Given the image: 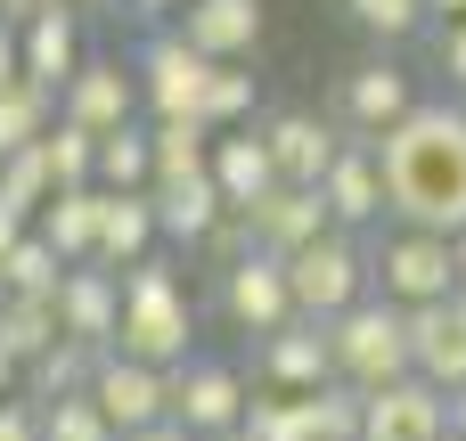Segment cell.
Listing matches in <instances>:
<instances>
[{
  "label": "cell",
  "instance_id": "obj_1",
  "mask_svg": "<svg viewBox=\"0 0 466 441\" xmlns=\"http://www.w3.org/2000/svg\"><path fill=\"white\" fill-rule=\"evenodd\" d=\"M377 164H385L393 221L451 229V237L466 229V106L418 98V106L377 139Z\"/></svg>",
  "mask_w": 466,
  "mask_h": 441
},
{
  "label": "cell",
  "instance_id": "obj_2",
  "mask_svg": "<svg viewBox=\"0 0 466 441\" xmlns=\"http://www.w3.org/2000/svg\"><path fill=\"white\" fill-rule=\"evenodd\" d=\"M115 352L156 360V368L188 360V286H180V270L164 254L123 270V336H115Z\"/></svg>",
  "mask_w": 466,
  "mask_h": 441
},
{
  "label": "cell",
  "instance_id": "obj_3",
  "mask_svg": "<svg viewBox=\"0 0 466 441\" xmlns=\"http://www.w3.org/2000/svg\"><path fill=\"white\" fill-rule=\"evenodd\" d=\"M328 344H336V376L360 385V393H377V385H393V376L418 368V352H410V303H393V295H360L352 311H336Z\"/></svg>",
  "mask_w": 466,
  "mask_h": 441
},
{
  "label": "cell",
  "instance_id": "obj_4",
  "mask_svg": "<svg viewBox=\"0 0 466 441\" xmlns=\"http://www.w3.org/2000/svg\"><path fill=\"white\" fill-rule=\"evenodd\" d=\"M287 278H295V303H303V319H336V311H352V303L369 295L377 262H369V254H360V237L336 221V229H319L303 254H287Z\"/></svg>",
  "mask_w": 466,
  "mask_h": 441
},
{
  "label": "cell",
  "instance_id": "obj_5",
  "mask_svg": "<svg viewBox=\"0 0 466 441\" xmlns=\"http://www.w3.org/2000/svg\"><path fill=\"white\" fill-rule=\"evenodd\" d=\"M221 319H229L238 336H279L287 319H303L295 278H287V254H270V246L238 254V262L221 270Z\"/></svg>",
  "mask_w": 466,
  "mask_h": 441
},
{
  "label": "cell",
  "instance_id": "obj_6",
  "mask_svg": "<svg viewBox=\"0 0 466 441\" xmlns=\"http://www.w3.org/2000/svg\"><path fill=\"white\" fill-rule=\"evenodd\" d=\"M377 278H385L393 303H442V295H459L451 229H418V221H401V237H385V254H377Z\"/></svg>",
  "mask_w": 466,
  "mask_h": 441
},
{
  "label": "cell",
  "instance_id": "obj_7",
  "mask_svg": "<svg viewBox=\"0 0 466 441\" xmlns=\"http://www.w3.org/2000/svg\"><path fill=\"white\" fill-rule=\"evenodd\" d=\"M213 65H221V57H205L180 25L147 33V49H139V90H147V115H197V106H205Z\"/></svg>",
  "mask_w": 466,
  "mask_h": 441
},
{
  "label": "cell",
  "instance_id": "obj_8",
  "mask_svg": "<svg viewBox=\"0 0 466 441\" xmlns=\"http://www.w3.org/2000/svg\"><path fill=\"white\" fill-rule=\"evenodd\" d=\"M246 409H254V393L229 360H180L172 368V417L188 434H229V426H246Z\"/></svg>",
  "mask_w": 466,
  "mask_h": 441
},
{
  "label": "cell",
  "instance_id": "obj_9",
  "mask_svg": "<svg viewBox=\"0 0 466 441\" xmlns=\"http://www.w3.org/2000/svg\"><path fill=\"white\" fill-rule=\"evenodd\" d=\"M360 441H451V393L426 385L418 368L393 376V385H377V393H369V426H360Z\"/></svg>",
  "mask_w": 466,
  "mask_h": 441
},
{
  "label": "cell",
  "instance_id": "obj_10",
  "mask_svg": "<svg viewBox=\"0 0 466 441\" xmlns=\"http://www.w3.org/2000/svg\"><path fill=\"white\" fill-rule=\"evenodd\" d=\"M90 393H98V409L115 417V434H139V426L172 417V368L131 360V352H106L98 376H90Z\"/></svg>",
  "mask_w": 466,
  "mask_h": 441
},
{
  "label": "cell",
  "instance_id": "obj_11",
  "mask_svg": "<svg viewBox=\"0 0 466 441\" xmlns=\"http://www.w3.org/2000/svg\"><path fill=\"white\" fill-rule=\"evenodd\" d=\"M246 221H254V246L303 254L319 229H336V205H328V188H311V180H279V188H262V196L246 205Z\"/></svg>",
  "mask_w": 466,
  "mask_h": 441
},
{
  "label": "cell",
  "instance_id": "obj_12",
  "mask_svg": "<svg viewBox=\"0 0 466 441\" xmlns=\"http://www.w3.org/2000/svg\"><path fill=\"white\" fill-rule=\"evenodd\" d=\"M57 319H66V336L115 352V336H123V270H106V262H66V278H57Z\"/></svg>",
  "mask_w": 466,
  "mask_h": 441
},
{
  "label": "cell",
  "instance_id": "obj_13",
  "mask_svg": "<svg viewBox=\"0 0 466 441\" xmlns=\"http://www.w3.org/2000/svg\"><path fill=\"white\" fill-rule=\"evenodd\" d=\"M131 106H147V90H139V65L123 74L115 57H82V65H74V82L57 90V115L90 123L98 139H106V131H123V123H131Z\"/></svg>",
  "mask_w": 466,
  "mask_h": 441
},
{
  "label": "cell",
  "instance_id": "obj_14",
  "mask_svg": "<svg viewBox=\"0 0 466 441\" xmlns=\"http://www.w3.org/2000/svg\"><path fill=\"white\" fill-rule=\"evenodd\" d=\"M262 376L279 393H311L336 376V344H328V319H287L279 336H262Z\"/></svg>",
  "mask_w": 466,
  "mask_h": 441
},
{
  "label": "cell",
  "instance_id": "obj_15",
  "mask_svg": "<svg viewBox=\"0 0 466 441\" xmlns=\"http://www.w3.org/2000/svg\"><path fill=\"white\" fill-rule=\"evenodd\" d=\"M262 139H270V155H279V180H328V164L344 155V131L336 123H319V115H303V106H287V115H270L262 123Z\"/></svg>",
  "mask_w": 466,
  "mask_h": 441
},
{
  "label": "cell",
  "instance_id": "obj_16",
  "mask_svg": "<svg viewBox=\"0 0 466 441\" xmlns=\"http://www.w3.org/2000/svg\"><path fill=\"white\" fill-rule=\"evenodd\" d=\"M328 205H336V221L344 229H360V221H377V213H393V196H385V164H377V139H344V155L328 164Z\"/></svg>",
  "mask_w": 466,
  "mask_h": 441
},
{
  "label": "cell",
  "instance_id": "obj_17",
  "mask_svg": "<svg viewBox=\"0 0 466 441\" xmlns=\"http://www.w3.org/2000/svg\"><path fill=\"white\" fill-rule=\"evenodd\" d=\"M156 237H164L156 188H106V221H98V254H90V262L131 270V262H147V254H156Z\"/></svg>",
  "mask_w": 466,
  "mask_h": 441
},
{
  "label": "cell",
  "instance_id": "obj_18",
  "mask_svg": "<svg viewBox=\"0 0 466 441\" xmlns=\"http://www.w3.org/2000/svg\"><path fill=\"white\" fill-rule=\"evenodd\" d=\"M410 352H418L426 385H442V393L466 385V319L451 311V295L442 303H410Z\"/></svg>",
  "mask_w": 466,
  "mask_h": 441
},
{
  "label": "cell",
  "instance_id": "obj_19",
  "mask_svg": "<svg viewBox=\"0 0 466 441\" xmlns=\"http://www.w3.org/2000/svg\"><path fill=\"white\" fill-rule=\"evenodd\" d=\"M418 98H410V74L401 65H360V74H344V131H360V139H385L401 115H410Z\"/></svg>",
  "mask_w": 466,
  "mask_h": 441
},
{
  "label": "cell",
  "instance_id": "obj_20",
  "mask_svg": "<svg viewBox=\"0 0 466 441\" xmlns=\"http://www.w3.org/2000/svg\"><path fill=\"white\" fill-rule=\"evenodd\" d=\"M213 180H221V196L246 213L262 188H279V155H270V139H262L254 123H238V131H213Z\"/></svg>",
  "mask_w": 466,
  "mask_h": 441
},
{
  "label": "cell",
  "instance_id": "obj_21",
  "mask_svg": "<svg viewBox=\"0 0 466 441\" xmlns=\"http://www.w3.org/2000/svg\"><path fill=\"white\" fill-rule=\"evenodd\" d=\"M156 213H164V237H172V246H205V229L229 213V196H221V180H213V164H205V172L156 180Z\"/></svg>",
  "mask_w": 466,
  "mask_h": 441
},
{
  "label": "cell",
  "instance_id": "obj_22",
  "mask_svg": "<svg viewBox=\"0 0 466 441\" xmlns=\"http://www.w3.org/2000/svg\"><path fill=\"white\" fill-rule=\"evenodd\" d=\"M98 221H106V188L98 180H82V188H57L41 213H33V229L66 254V262H90L98 254Z\"/></svg>",
  "mask_w": 466,
  "mask_h": 441
},
{
  "label": "cell",
  "instance_id": "obj_23",
  "mask_svg": "<svg viewBox=\"0 0 466 441\" xmlns=\"http://www.w3.org/2000/svg\"><path fill=\"white\" fill-rule=\"evenodd\" d=\"M180 33H188L205 57H254V41H262V0H188V8H180Z\"/></svg>",
  "mask_w": 466,
  "mask_h": 441
},
{
  "label": "cell",
  "instance_id": "obj_24",
  "mask_svg": "<svg viewBox=\"0 0 466 441\" xmlns=\"http://www.w3.org/2000/svg\"><path fill=\"white\" fill-rule=\"evenodd\" d=\"M74 65H82V41H74V0H66V8H49V16L25 25V74L49 82V90H66Z\"/></svg>",
  "mask_w": 466,
  "mask_h": 441
},
{
  "label": "cell",
  "instance_id": "obj_25",
  "mask_svg": "<svg viewBox=\"0 0 466 441\" xmlns=\"http://www.w3.org/2000/svg\"><path fill=\"white\" fill-rule=\"evenodd\" d=\"M66 336V319H57V295H16V286H0V344L33 368L49 344Z\"/></svg>",
  "mask_w": 466,
  "mask_h": 441
},
{
  "label": "cell",
  "instance_id": "obj_26",
  "mask_svg": "<svg viewBox=\"0 0 466 441\" xmlns=\"http://www.w3.org/2000/svg\"><path fill=\"white\" fill-rule=\"evenodd\" d=\"M49 123H57V90H49V82H33V74H25V82H8V90H0V155L33 147Z\"/></svg>",
  "mask_w": 466,
  "mask_h": 441
},
{
  "label": "cell",
  "instance_id": "obj_27",
  "mask_svg": "<svg viewBox=\"0 0 466 441\" xmlns=\"http://www.w3.org/2000/svg\"><path fill=\"white\" fill-rule=\"evenodd\" d=\"M303 417H311V441H360V426H369V393L344 385V376H328V385L303 393Z\"/></svg>",
  "mask_w": 466,
  "mask_h": 441
},
{
  "label": "cell",
  "instance_id": "obj_28",
  "mask_svg": "<svg viewBox=\"0 0 466 441\" xmlns=\"http://www.w3.org/2000/svg\"><path fill=\"white\" fill-rule=\"evenodd\" d=\"M205 164H213V123L205 115H156V180H180Z\"/></svg>",
  "mask_w": 466,
  "mask_h": 441
},
{
  "label": "cell",
  "instance_id": "obj_29",
  "mask_svg": "<svg viewBox=\"0 0 466 441\" xmlns=\"http://www.w3.org/2000/svg\"><path fill=\"white\" fill-rule=\"evenodd\" d=\"M98 188H156V131L123 123L98 139Z\"/></svg>",
  "mask_w": 466,
  "mask_h": 441
},
{
  "label": "cell",
  "instance_id": "obj_30",
  "mask_svg": "<svg viewBox=\"0 0 466 441\" xmlns=\"http://www.w3.org/2000/svg\"><path fill=\"white\" fill-rule=\"evenodd\" d=\"M98 360H106L98 344H82V336H57V344H49V352H41L33 368H25V376H33V401H57V393H82V385L98 376Z\"/></svg>",
  "mask_w": 466,
  "mask_h": 441
},
{
  "label": "cell",
  "instance_id": "obj_31",
  "mask_svg": "<svg viewBox=\"0 0 466 441\" xmlns=\"http://www.w3.org/2000/svg\"><path fill=\"white\" fill-rule=\"evenodd\" d=\"M57 278H66V254H57L41 229H25V237L0 254V286H16V295H57Z\"/></svg>",
  "mask_w": 466,
  "mask_h": 441
},
{
  "label": "cell",
  "instance_id": "obj_32",
  "mask_svg": "<svg viewBox=\"0 0 466 441\" xmlns=\"http://www.w3.org/2000/svg\"><path fill=\"white\" fill-rule=\"evenodd\" d=\"M41 441H123V434H115V417L98 409V393L82 385V393L41 401Z\"/></svg>",
  "mask_w": 466,
  "mask_h": 441
},
{
  "label": "cell",
  "instance_id": "obj_33",
  "mask_svg": "<svg viewBox=\"0 0 466 441\" xmlns=\"http://www.w3.org/2000/svg\"><path fill=\"white\" fill-rule=\"evenodd\" d=\"M41 147H49V172H57V188H82V180H98V131H90V123L57 115V123L41 131Z\"/></svg>",
  "mask_w": 466,
  "mask_h": 441
},
{
  "label": "cell",
  "instance_id": "obj_34",
  "mask_svg": "<svg viewBox=\"0 0 466 441\" xmlns=\"http://www.w3.org/2000/svg\"><path fill=\"white\" fill-rule=\"evenodd\" d=\"M213 131H238L246 115H254V74H246V57H221L213 65V82H205V106H197Z\"/></svg>",
  "mask_w": 466,
  "mask_h": 441
},
{
  "label": "cell",
  "instance_id": "obj_35",
  "mask_svg": "<svg viewBox=\"0 0 466 441\" xmlns=\"http://www.w3.org/2000/svg\"><path fill=\"white\" fill-rule=\"evenodd\" d=\"M0 196H16L25 213H41V205L57 196V172H49V147H41V139L16 147V155H0Z\"/></svg>",
  "mask_w": 466,
  "mask_h": 441
},
{
  "label": "cell",
  "instance_id": "obj_36",
  "mask_svg": "<svg viewBox=\"0 0 466 441\" xmlns=\"http://www.w3.org/2000/svg\"><path fill=\"white\" fill-rule=\"evenodd\" d=\"M246 441H311V417H303V393H279L246 409Z\"/></svg>",
  "mask_w": 466,
  "mask_h": 441
},
{
  "label": "cell",
  "instance_id": "obj_37",
  "mask_svg": "<svg viewBox=\"0 0 466 441\" xmlns=\"http://www.w3.org/2000/svg\"><path fill=\"white\" fill-rule=\"evenodd\" d=\"M344 16H352L360 33H377V41H410L434 8H426V0H344Z\"/></svg>",
  "mask_w": 466,
  "mask_h": 441
},
{
  "label": "cell",
  "instance_id": "obj_38",
  "mask_svg": "<svg viewBox=\"0 0 466 441\" xmlns=\"http://www.w3.org/2000/svg\"><path fill=\"white\" fill-rule=\"evenodd\" d=\"M0 441H41V401H0Z\"/></svg>",
  "mask_w": 466,
  "mask_h": 441
},
{
  "label": "cell",
  "instance_id": "obj_39",
  "mask_svg": "<svg viewBox=\"0 0 466 441\" xmlns=\"http://www.w3.org/2000/svg\"><path fill=\"white\" fill-rule=\"evenodd\" d=\"M8 82H25V25L0 16V90H8Z\"/></svg>",
  "mask_w": 466,
  "mask_h": 441
},
{
  "label": "cell",
  "instance_id": "obj_40",
  "mask_svg": "<svg viewBox=\"0 0 466 441\" xmlns=\"http://www.w3.org/2000/svg\"><path fill=\"white\" fill-rule=\"evenodd\" d=\"M442 74L466 90V16H451V33H442Z\"/></svg>",
  "mask_w": 466,
  "mask_h": 441
},
{
  "label": "cell",
  "instance_id": "obj_41",
  "mask_svg": "<svg viewBox=\"0 0 466 441\" xmlns=\"http://www.w3.org/2000/svg\"><path fill=\"white\" fill-rule=\"evenodd\" d=\"M25 229H33V213H25V205H16V196H0V254H8V246H16V237H25Z\"/></svg>",
  "mask_w": 466,
  "mask_h": 441
},
{
  "label": "cell",
  "instance_id": "obj_42",
  "mask_svg": "<svg viewBox=\"0 0 466 441\" xmlns=\"http://www.w3.org/2000/svg\"><path fill=\"white\" fill-rule=\"evenodd\" d=\"M49 8H66V0H0L8 25H33V16H49Z\"/></svg>",
  "mask_w": 466,
  "mask_h": 441
},
{
  "label": "cell",
  "instance_id": "obj_43",
  "mask_svg": "<svg viewBox=\"0 0 466 441\" xmlns=\"http://www.w3.org/2000/svg\"><path fill=\"white\" fill-rule=\"evenodd\" d=\"M123 441H197L180 417H156V426H139V434H123Z\"/></svg>",
  "mask_w": 466,
  "mask_h": 441
},
{
  "label": "cell",
  "instance_id": "obj_44",
  "mask_svg": "<svg viewBox=\"0 0 466 441\" xmlns=\"http://www.w3.org/2000/svg\"><path fill=\"white\" fill-rule=\"evenodd\" d=\"M16 376H25V360H16V352H8V344H0V401H8V393H16Z\"/></svg>",
  "mask_w": 466,
  "mask_h": 441
},
{
  "label": "cell",
  "instance_id": "obj_45",
  "mask_svg": "<svg viewBox=\"0 0 466 441\" xmlns=\"http://www.w3.org/2000/svg\"><path fill=\"white\" fill-rule=\"evenodd\" d=\"M131 8H139V16H180L188 0H131Z\"/></svg>",
  "mask_w": 466,
  "mask_h": 441
},
{
  "label": "cell",
  "instance_id": "obj_46",
  "mask_svg": "<svg viewBox=\"0 0 466 441\" xmlns=\"http://www.w3.org/2000/svg\"><path fill=\"white\" fill-rule=\"evenodd\" d=\"M451 434L466 441V385H459V393H451Z\"/></svg>",
  "mask_w": 466,
  "mask_h": 441
},
{
  "label": "cell",
  "instance_id": "obj_47",
  "mask_svg": "<svg viewBox=\"0 0 466 441\" xmlns=\"http://www.w3.org/2000/svg\"><path fill=\"white\" fill-rule=\"evenodd\" d=\"M74 8H90V16H123L131 0H74Z\"/></svg>",
  "mask_w": 466,
  "mask_h": 441
},
{
  "label": "cell",
  "instance_id": "obj_48",
  "mask_svg": "<svg viewBox=\"0 0 466 441\" xmlns=\"http://www.w3.org/2000/svg\"><path fill=\"white\" fill-rule=\"evenodd\" d=\"M426 8H434V16H466V0H426Z\"/></svg>",
  "mask_w": 466,
  "mask_h": 441
},
{
  "label": "cell",
  "instance_id": "obj_49",
  "mask_svg": "<svg viewBox=\"0 0 466 441\" xmlns=\"http://www.w3.org/2000/svg\"><path fill=\"white\" fill-rule=\"evenodd\" d=\"M451 254H459V286H466V229H459V237H451Z\"/></svg>",
  "mask_w": 466,
  "mask_h": 441
},
{
  "label": "cell",
  "instance_id": "obj_50",
  "mask_svg": "<svg viewBox=\"0 0 466 441\" xmlns=\"http://www.w3.org/2000/svg\"><path fill=\"white\" fill-rule=\"evenodd\" d=\"M197 441H246V426H229V434H197Z\"/></svg>",
  "mask_w": 466,
  "mask_h": 441
},
{
  "label": "cell",
  "instance_id": "obj_51",
  "mask_svg": "<svg viewBox=\"0 0 466 441\" xmlns=\"http://www.w3.org/2000/svg\"><path fill=\"white\" fill-rule=\"evenodd\" d=\"M451 311H459V319H466V286H459V295H451Z\"/></svg>",
  "mask_w": 466,
  "mask_h": 441
},
{
  "label": "cell",
  "instance_id": "obj_52",
  "mask_svg": "<svg viewBox=\"0 0 466 441\" xmlns=\"http://www.w3.org/2000/svg\"><path fill=\"white\" fill-rule=\"evenodd\" d=\"M451 441H459V434H451Z\"/></svg>",
  "mask_w": 466,
  "mask_h": 441
}]
</instances>
